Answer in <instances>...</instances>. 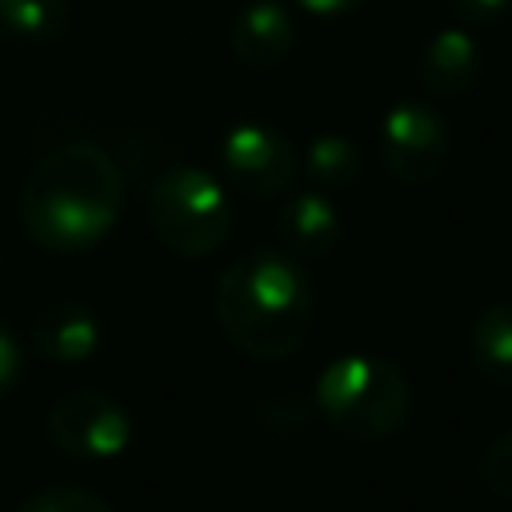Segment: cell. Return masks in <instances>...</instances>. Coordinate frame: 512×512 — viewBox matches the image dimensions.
<instances>
[{
    "mask_svg": "<svg viewBox=\"0 0 512 512\" xmlns=\"http://www.w3.org/2000/svg\"><path fill=\"white\" fill-rule=\"evenodd\" d=\"M120 208L124 172L88 140L48 148L20 188V224L28 240L56 256L96 248L116 228Z\"/></svg>",
    "mask_w": 512,
    "mask_h": 512,
    "instance_id": "cell-1",
    "label": "cell"
},
{
    "mask_svg": "<svg viewBox=\"0 0 512 512\" xmlns=\"http://www.w3.org/2000/svg\"><path fill=\"white\" fill-rule=\"evenodd\" d=\"M216 324L224 340L252 360L292 356L316 316V296L284 248H252L236 256L216 280Z\"/></svg>",
    "mask_w": 512,
    "mask_h": 512,
    "instance_id": "cell-2",
    "label": "cell"
},
{
    "mask_svg": "<svg viewBox=\"0 0 512 512\" xmlns=\"http://www.w3.org/2000/svg\"><path fill=\"white\" fill-rule=\"evenodd\" d=\"M320 416L348 440H384L404 428L412 412L408 376L376 352H344L316 376Z\"/></svg>",
    "mask_w": 512,
    "mask_h": 512,
    "instance_id": "cell-3",
    "label": "cell"
},
{
    "mask_svg": "<svg viewBox=\"0 0 512 512\" xmlns=\"http://www.w3.org/2000/svg\"><path fill=\"white\" fill-rule=\"evenodd\" d=\"M148 228L160 248L184 260H200L224 248L232 232V204L224 184L208 168L176 164L148 188Z\"/></svg>",
    "mask_w": 512,
    "mask_h": 512,
    "instance_id": "cell-4",
    "label": "cell"
},
{
    "mask_svg": "<svg viewBox=\"0 0 512 512\" xmlns=\"http://www.w3.org/2000/svg\"><path fill=\"white\" fill-rule=\"evenodd\" d=\"M44 436L64 460L104 464L132 444V416L116 396L100 388H72L48 408Z\"/></svg>",
    "mask_w": 512,
    "mask_h": 512,
    "instance_id": "cell-5",
    "label": "cell"
},
{
    "mask_svg": "<svg viewBox=\"0 0 512 512\" xmlns=\"http://www.w3.org/2000/svg\"><path fill=\"white\" fill-rule=\"evenodd\" d=\"M376 148H380L384 168L400 184H428L448 164L452 132H448V120L432 104L400 100L384 112L380 132H376Z\"/></svg>",
    "mask_w": 512,
    "mask_h": 512,
    "instance_id": "cell-6",
    "label": "cell"
},
{
    "mask_svg": "<svg viewBox=\"0 0 512 512\" xmlns=\"http://www.w3.org/2000/svg\"><path fill=\"white\" fill-rule=\"evenodd\" d=\"M220 168L224 180L248 196L272 200L292 188L300 172V156L288 132L268 120H240L220 136Z\"/></svg>",
    "mask_w": 512,
    "mask_h": 512,
    "instance_id": "cell-7",
    "label": "cell"
},
{
    "mask_svg": "<svg viewBox=\"0 0 512 512\" xmlns=\"http://www.w3.org/2000/svg\"><path fill=\"white\" fill-rule=\"evenodd\" d=\"M292 44H296V20L280 0L244 4L228 28L232 56L252 72H264V68H276L280 60H288Z\"/></svg>",
    "mask_w": 512,
    "mask_h": 512,
    "instance_id": "cell-8",
    "label": "cell"
},
{
    "mask_svg": "<svg viewBox=\"0 0 512 512\" xmlns=\"http://www.w3.org/2000/svg\"><path fill=\"white\" fill-rule=\"evenodd\" d=\"M416 80L436 100H456L480 80V44L468 28H440L424 40Z\"/></svg>",
    "mask_w": 512,
    "mask_h": 512,
    "instance_id": "cell-9",
    "label": "cell"
},
{
    "mask_svg": "<svg viewBox=\"0 0 512 512\" xmlns=\"http://www.w3.org/2000/svg\"><path fill=\"white\" fill-rule=\"evenodd\" d=\"M276 236H280V248L288 256H296V260H324L340 244V212H336V204L320 188L296 192L276 212Z\"/></svg>",
    "mask_w": 512,
    "mask_h": 512,
    "instance_id": "cell-10",
    "label": "cell"
},
{
    "mask_svg": "<svg viewBox=\"0 0 512 512\" xmlns=\"http://www.w3.org/2000/svg\"><path fill=\"white\" fill-rule=\"evenodd\" d=\"M96 348L100 316L80 300H56L32 324V352L48 364H84Z\"/></svg>",
    "mask_w": 512,
    "mask_h": 512,
    "instance_id": "cell-11",
    "label": "cell"
},
{
    "mask_svg": "<svg viewBox=\"0 0 512 512\" xmlns=\"http://www.w3.org/2000/svg\"><path fill=\"white\" fill-rule=\"evenodd\" d=\"M468 356L476 364V372L496 384V388H512V300L488 304L468 332Z\"/></svg>",
    "mask_w": 512,
    "mask_h": 512,
    "instance_id": "cell-12",
    "label": "cell"
},
{
    "mask_svg": "<svg viewBox=\"0 0 512 512\" xmlns=\"http://www.w3.org/2000/svg\"><path fill=\"white\" fill-rule=\"evenodd\" d=\"M68 24V0H0L4 44H44Z\"/></svg>",
    "mask_w": 512,
    "mask_h": 512,
    "instance_id": "cell-13",
    "label": "cell"
},
{
    "mask_svg": "<svg viewBox=\"0 0 512 512\" xmlns=\"http://www.w3.org/2000/svg\"><path fill=\"white\" fill-rule=\"evenodd\" d=\"M300 168H304V176H308L320 192H332V188H348V184H356L364 160H360V148H356L348 136H340V132H324V136H316V140L308 144Z\"/></svg>",
    "mask_w": 512,
    "mask_h": 512,
    "instance_id": "cell-14",
    "label": "cell"
},
{
    "mask_svg": "<svg viewBox=\"0 0 512 512\" xmlns=\"http://www.w3.org/2000/svg\"><path fill=\"white\" fill-rule=\"evenodd\" d=\"M16 512H112L96 492L76 488V484H52L32 492Z\"/></svg>",
    "mask_w": 512,
    "mask_h": 512,
    "instance_id": "cell-15",
    "label": "cell"
},
{
    "mask_svg": "<svg viewBox=\"0 0 512 512\" xmlns=\"http://www.w3.org/2000/svg\"><path fill=\"white\" fill-rule=\"evenodd\" d=\"M480 484L492 496L512 500V428H504L500 436L488 440V448L480 456Z\"/></svg>",
    "mask_w": 512,
    "mask_h": 512,
    "instance_id": "cell-16",
    "label": "cell"
},
{
    "mask_svg": "<svg viewBox=\"0 0 512 512\" xmlns=\"http://www.w3.org/2000/svg\"><path fill=\"white\" fill-rule=\"evenodd\" d=\"M452 16H460L464 24L472 28H484V24H500L508 12H512V0H448Z\"/></svg>",
    "mask_w": 512,
    "mask_h": 512,
    "instance_id": "cell-17",
    "label": "cell"
},
{
    "mask_svg": "<svg viewBox=\"0 0 512 512\" xmlns=\"http://www.w3.org/2000/svg\"><path fill=\"white\" fill-rule=\"evenodd\" d=\"M20 372H24V348L12 336V328L0 324V396L12 392V384L20 380Z\"/></svg>",
    "mask_w": 512,
    "mask_h": 512,
    "instance_id": "cell-18",
    "label": "cell"
},
{
    "mask_svg": "<svg viewBox=\"0 0 512 512\" xmlns=\"http://www.w3.org/2000/svg\"><path fill=\"white\" fill-rule=\"evenodd\" d=\"M364 0H296V8H304L308 16H320V20H336V16H348L356 12Z\"/></svg>",
    "mask_w": 512,
    "mask_h": 512,
    "instance_id": "cell-19",
    "label": "cell"
}]
</instances>
